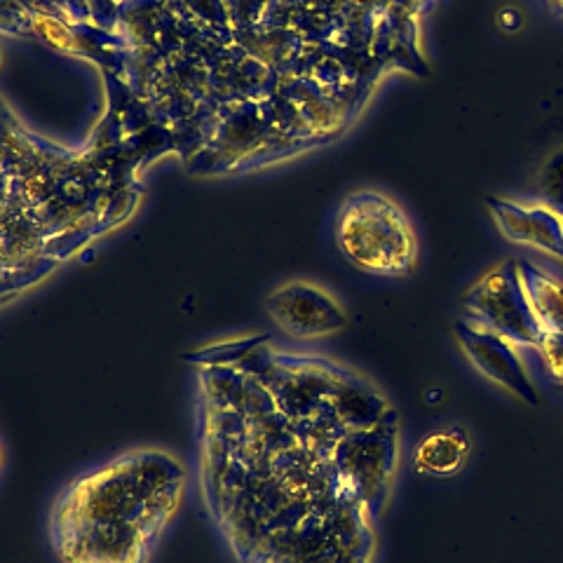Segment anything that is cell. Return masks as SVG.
Listing matches in <instances>:
<instances>
[{
    "instance_id": "cell-1",
    "label": "cell",
    "mask_w": 563,
    "mask_h": 563,
    "mask_svg": "<svg viewBox=\"0 0 563 563\" xmlns=\"http://www.w3.org/2000/svg\"><path fill=\"white\" fill-rule=\"evenodd\" d=\"M196 383L192 482L238 563H376L378 521L350 496L336 449L399 422L380 387L336 360L263 333L186 357Z\"/></svg>"
},
{
    "instance_id": "cell-2",
    "label": "cell",
    "mask_w": 563,
    "mask_h": 563,
    "mask_svg": "<svg viewBox=\"0 0 563 563\" xmlns=\"http://www.w3.org/2000/svg\"><path fill=\"white\" fill-rule=\"evenodd\" d=\"M139 200L122 157L52 148L0 101V310L125 228Z\"/></svg>"
},
{
    "instance_id": "cell-3",
    "label": "cell",
    "mask_w": 563,
    "mask_h": 563,
    "mask_svg": "<svg viewBox=\"0 0 563 563\" xmlns=\"http://www.w3.org/2000/svg\"><path fill=\"white\" fill-rule=\"evenodd\" d=\"M192 467L169 446L136 444L70 477L47 507L59 563H153L184 515Z\"/></svg>"
},
{
    "instance_id": "cell-4",
    "label": "cell",
    "mask_w": 563,
    "mask_h": 563,
    "mask_svg": "<svg viewBox=\"0 0 563 563\" xmlns=\"http://www.w3.org/2000/svg\"><path fill=\"white\" fill-rule=\"evenodd\" d=\"M333 242L352 268L380 277H409L418 266V235L393 198L378 190L347 196L333 219Z\"/></svg>"
},
{
    "instance_id": "cell-5",
    "label": "cell",
    "mask_w": 563,
    "mask_h": 563,
    "mask_svg": "<svg viewBox=\"0 0 563 563\" xmlns=\"http://www.w3.org/2000/svg\"><path fill=\"white\" fill-rule=\"evenodd\" d=\"M465 320L517 343L540 350L544 331L533 312L519 273V261H503L484 273L465 294Z\"/></svg>"
},
{
    "instance_id": "cell-6",
    "label": "cell",
    "mask_w": 563,
    "mask_h": 563,
    "mask_svg": "<svg viewBox=\"0 0 563 563\" xmlns=\"http://www.w3.org/2000/svg\"><path fill=\"white\" fill-rule=\"evenodd\" d=\"M268 320L291 341L314 343L339 336L347 329V310L341 298L314 279H285L266 296Z\"/></svg>"
},
{
    "instance_id": "cell-7",
    "label": "cell",
    "mask_w": 563,
    "mask_h": 563,
    "mask_svg": "<svg viewBox=\"0 0 563 563\" xmlns=\"http://www.w3.org/2000/svg\"><path fill=\"white\" fill-rule=\"evenodd\" d=\"M453 336L457 350L463 352L467 364L482 378L500 387L503 393L517 397L523 404H538L540 395L531 378V372L521 357V347L509 339L493 333L470 320L455 322Z\"/></svg>"
},
{
    "instance_id": "cell-8",
    "label": "cell",
    "mask_w": 563,
    "mask_h": 563,
    "mask_svg": "<svg viewBox=\"0 0 563 563\" xmlns=\"http://www.w3.org/2000/svg\"><path fill=\"white\" fill-rule=\"evenodd\" d=\"M488 214L498 233L512 244L528 246L563 263V214L548 202L488 198Z\"/></svg>"
},
{
    "instance_id": "cell-9",
    "label": "cell",
    "mask_w": 563,
    "mask_h": 563,
    "mask_svg": "<svg viewBox=\"0 0 563 563\" xmlns=\"http://www.w3.org/2000/svg\"><path fill=\"white\" fill-rule=\"evenodd\" d=\"M146 0H0V31H10L20 5H26L20 20L41 24L45 20H85L87 14H97L99 20H122L130 10ZM16 31V29H14Z\"/></svg>"
},
{
    "instance_id": "cell-10",
    "label": "cell",
    "mask_w": 563,
    "mask_h": 563,
    "mask_svg": "<svg viewBox=\"0 0 563 563\" xmlns=\"http://www.w3.org/2000/svg\"><path fill=\"white\" fill-rule=\"evenodd\" d=\"M472 439L461 426H444L428 432L411 453V465L422 477L451 479L470 463Z\"/></svg>"
},
{
    "instance_id": "cell-11",
    "label": "cell",
    "mask_w": 563,
    "mask_h": 563,
    "mask_svg": "<svg viewBox=\"0 0 563 563\" xmlns=\"http://www.w3.org/2000/svg\"><path fill=\"white\" fill-rule=\"evenodd\" d=\"M528 301L544 331V341L563 336V282L528 261H519Z\"/></svg>"
},
{
    "instance_id": "cell-12",
    "label": "cell",
    "mask_w": 563,
    "mask_h": 563,
    "mask_svg": "<svg viewBox=\"0 0 563 563\" xmlns=\"http://www.w3.org/2000/svg\"><path fill=\"white\" fill-rule=\"evenodd\" d=\"M542 190L544 202L563 214V148L556 151L548 161V165H544Z\"/></svg>"
},
{
    "instance_id": "cell-13",
    "label": "cell",
    "mask_w": 563,
    "mask_h": 563,
    "mask_svg": "<svg viewBox=\"0 0 563 563\" xmlns=\"http://www.w3.org/2000/svg\"><path fill=\"white\" fill-rule=\"evenodd\" d=\"M5 465H8V449H5V442H3V437H0V479H3V472H5Z\"/></svg>"
}]
</instances>
